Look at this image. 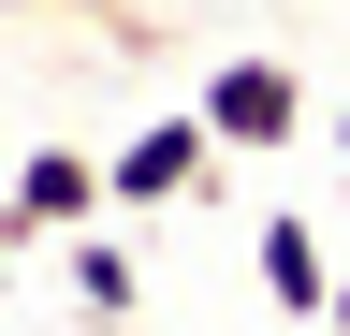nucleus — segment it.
<instances>
[{"instance_id":"obj_8","label":"nucleus","mask_w":350,"mask_h":336,"mask_svg":"<svg viewBox=\"0 0 350 336\" xmlns=\"http://www.w3.org/2000/svg\"><path fill=\"white\" fill-rule=\"evenodd\" d=\"M336 336H350V278H336Z\"/></svg>"},{"instance_id":"obj_4","label":"nucleus","mask_w":350,"mask_h":336,"mask_svg":"<svg viewBox=\"0 0 350 336\" xmlns=\"http://www.w3.org/2000/svg\"><path fill=\"white\" fill-rule=\"evenodd\" d=\"M248 263H262V307H278V322H336V278H350V263H336L306 220H262Z\"/></svg>"},{"instance_id":"obj_2","label":"nucleus","mask_w":350,"mask_h":336,"mask_svg":"<svg viewBox=\"0 0 350 336\" xmlns=\"http://www.w3.org/2000/svg\"><path fill=\"white\" fill-rule=\"evenodd\" d=\"M103 205H117V176H103L88 146H29L15 190H0V234H15V248H29V234H88Z\"/></svg>"},{"instance_id":"obj_6","label":"nucleus","mask_w":350,"mask_h":336,"mask_svg":"<svg viewBox=\"0 0 350 336\" xmlns=\"http://www.w3.org/2000/svg\"><path fill=\"white\" fill-rule=\"evenodd\" d=\"M59 15H88V29H146V15H131V0H59Z\"/></svg>"},{"instance_id":"obj_10","label":"nucleus","mask_w":350,"mask_h":336,"mask_svg":"<svg viewBox=\"0 0 350 336\" xmlns=\"http://www.w3.org/2000/svg\"><path fill=\"white\" fill-rule=\"evenodd\" d=\"M292 336H306V322H292ZM321 336H336V322H321Z\"/></svg>"},{"instance_id":"obj_9","label":"nucleus","mask_w":350,"mask_h":336,"mask_svg":"<svg viewBox=\"0 0 350 336\" xmlns=\"http://www.w3.org/2000/svg\"><path fill=\"white\" fill-rule=\"evenodd\" d=\"M0 15H29V0H0Z\"/></svg>"},{"instance_id":"obj_1","label":"nucleus","mask_w":350,"mask_h":336,"mask_svg":"<svg viewBox=\"0 0 350 336\" xmlns=\"http://www.w3.org/2000/svg\"><path fill=\"white\" fill-rule=\"evenodd\" d=\"M219 161H234V146L204 132V103H190V117H146V132L103 161V176H117V220H131V205H190V190H219Z\"/></svg>"},{"instance_id":"obj_3","label":"nucleus","mask_w":350,"mask_h":336,"mask_svg":"<svg viewBox=\"0 0 350 336\" xmlns=\"http://www.w3.org/2000/svg\"><path fill=\"white\" fill-rule=\"evenodd\" d=\"M204 132L248 146V161L292 146V132H306V73H292V59H219V73H204Z\"/></svg>"},{"instance_id":"obj_5","label":"nucleus","mask_w":350,"mask_h":336,"mask_svg":"<svg viewBox=\"0 0 350 336\" xmlns=\"http://www.w3.org/2000/svg\"><path fill=\"white\" fill-rule=\"evenodd\" d=\"M131 292H146L131 248H117V234H73V307H88V322H131Z\"/></svg>"},{"instance_id":"obj_7","label":"nucleus","mask_w":350,"mask_h":336,"mask_svg":"<svg viewBox=\"0 0 350 336\" xmlns=\"http://www.w3.org/2000/svg\"><path fill=\"white\" fill-rule=\"evenodd\" d=\"M321 132H336V161H350V103H336V117H321Z\"/></svg>"}]
</instances>
